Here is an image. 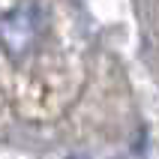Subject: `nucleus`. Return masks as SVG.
Masks as SVG:
<instances>
[{
	"label": "nucleus",
	"instance_id": "1",
	"mask_svg": "<svg viewBox=\"0 0 159 159\" xmlns=\"http://www.w3.org/2000/svg\"><path fill=\"white\" fill-rule=\"evenodd\" d=\"M45 33V9L36 0H21L12 9L0 12V51L9 60H24L36 51Z\"/></svg>",
	"mask_w": 159,
	"mask_h": 159
},
{
	"label": "nucleus",
	"instance_id": "2",
	"mask_svg": "<svg viewBox=\"0 0 159 159\" xmlns=\"http://www.w3.org/2000/svg\"><path fill=\"white\" fill-rule=\"evenodd\" d=\"M69 159H87V156H69Z\"/></svg>",
	"mask_w": 159,
	"mask_h": 159
}]
</instances>
